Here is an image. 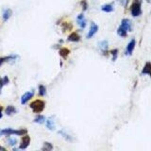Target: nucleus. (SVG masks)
Here are the masks:
<instances>
[{
    "label": "nucleus",
    "instance_id": "f257e3e1",
    "mask_svg": "<svg viewBox=\"0 0 151 151\" xmlns=\"http://www.w3.org/2000/svg\"><path fill=\"white\" fill-rule=\"evenodd\" d=\"M45 103L41 99L34 100V101L31 102L30 105V107L32 109V111L36 113H42V111L45 110Z\"/></svg>",
    "mask_w": 151,
    "mask_h": 151
},
{
    "label": "nucleus",
    "instance_id": "f03ea898",
    "mask_svg": "<svg viewBox=\"0 0 151 151\" xmlns=\"http://www.w3.org/2000/svg\"><path fill=\"white\" fill-rule=\"evenodd\" d=\"M1 134H4L7 136H10V135H18V136H23L25 134H27V129H12V128H5L1 130Z\"/></svg>",
    "mask_w": 151,
    "mask_h": 151
},
{
    "label": "nucleus",
    "instance_id": "7ed1b4c3",
    "mask_svg": "<svg viewBox=\"0 0 151 151\" xmlns=\"http://www.w3.org/2000/svg\"><path fill=\"white\" fill-rule=\"evenodd\" d=\"M141 5H142V0H134V2L132 3L131 8H130L132 16L137 17L139 15H141L142 13Z\"/></svg>",
    "mask_w": 151,
    "mask_h": 151
},
{
    "label": "nucleus",
    "instance_id": "20e7f679",
    "mask_svg": "<svg viewBox=\"0 0 151 151\" xmlns=\"http://www.w3.org/2000/svg\"><path fill=\"white\" fill-rule=\"evenodd\" d=\"M30 137L27 134H25V135H23L22 142H21V143H20L19 148L20 149H26V148H27V146H30Z\"/></svg>",
    "mask_w": 151,
    "mask_h": 151
},
{
    "label": "nucleus",
    "instance_id": "39448f33",
    "mask_svg": "<svg viewBox=\"0 0 151 151\" xmlns=\"http://www.w3.org/2000/svg\"><path fill=\"white\" fill-rule=\"evenodd\" d=\"M98 31V26L96 25L95 23H92L91 24V27H90V30H89V33L87 35V38L88 39H91L93 35H95L96 32Z\"/></svg>",
    "mask_w": 151,
    "mask_h": 151
},
{
    "label": "nucleus",
    "instance_id": "423d86ee",
    "mask_svg": "<svg viewBox=\"0 0 151 151\" xmlns=\"http://www.w3.org/2000/svg\"><path fill=\"white\" fill-rule=\"evenodd\" d=\"M33 95H34V92L33 91H31V92H27L25 95H23V96L21 97V103L23 104H26L28 100H30V98L33 97Z\"/></svg>",
    "mask_w": 151,
    "mask_h": 151
},
{
    "label": "nucleus",
    "instance_id": "0eeeda50",
    "mask_svg": "<svg viewBox=\"0 0 151 151\" xmlns=\"http://www.w3.org/2000/svg\"><path fill=\"white\" fill-rule=\"evenodd\" d=\"M121 27H123L125 30H127V31H131V30H132V27H131V22L128 19H127V18H126V19L122 20Z\"/></svg>",
    "mask_w": 151,
    "mask_h": 151
},
{
    "label": "nucleus",
    "instance_id": "6e6552de",
    "mask_svg": "<svg viewBox=\"0 0 151 151\" xmlns=\"http://www.w3.org/2000/svg\"><path fill=\"white\" fill-rule=\"evenodd\" d=\"M77 21H78V24L81 28H84L86 27V19L84 18L83 14H80L78 17H77Z\"/></svg>",
    "mask_w": 151,
    "mask_h": 151
},
{
    "label": "nucleus",
    "instance_id": "1a4fd4ad",
    "mask_svg": "<svg viewBox=\"0 0 151 151\" xmlns=\"http://www.w3.org/2000/svg\"><path fill=\"white\" fill-rule=\"evenodd\" d=\"M135 45H136V42H135L134 39L129 42V44L128 45V47H127V54L131 55L132 52H133V49L135 47Z\"/></svg>",
    "mask_w": 151,
    "mask_h": 151
},
{
    "label": "nucleus",
    "instance_id": "9d476101",
    "mask_svg": "<svg viewBox=\"0 0 151 151\" xmlns=\"http://www.w3.org/2000/svg\"><path fill=\"white\" fill-rule=\"evenodd\" d=\"M80 40V35L78 33H76V32H73V33H71L68 36V41L69 42H78Z\"/></svg>",
    "mask_w": 151,
    "mask_h": 151
},
{
    "label": "nucleus",
    "instance_id": "9b49d317",
    "mask_svg": "<svg viewBox=\"0 0 151 151\" xmlns=\"http://www.w3.org/2000/svg\"><path fill=\"white\" fill-rule=\"evenodd\" d=\"M12 15V10L10 9H7L4 12V13H3V20L6 22V21H8L10 19V17Z\"/></svg>",
    "mask_w": 151,
    "mask_h": 151
},
{
    "label": "nucleus",
    "instance_id": "f8f14e48",
    "mask_svg": "<svg viewBox=\"0 0 151 151\" xmlns=\"http://www.w3.org/2000/svg\"><path fill=\"white\" fill-rule=\"evenodd\" d=\"M5 113H6L7 115H12V114H13V113H16V109H15V108H14L13 106L10 105V106H8V107L6 108Z\"/></svg>",
    "mask_w": 151,
    "mask_h": 151
},
{
    "label": "nucleus",
    "instance_id": "ddd939ff",
    "mask_svg": "<svg viewBox=\"0 0 151 151\" xmlns=\"http://www.w3.org/2000/svg\"><path fill=\"white\" fill-rule=\"evenodd\" d=\"M46 127H47V128H49L50 130H54V129H55V124H54L52 117L48 118L47 121H46Z\"/></svg>",
    "mask_w": 151,
    "mask_h": 151
},
{
    "label": "nucleus",
    "instance_id": "4468645a",
    "mask_svg": "<svg viewBox=\"0 0 151 151\" xmlns=\"http://www.w3.org/2000/svg\"><path fill=\"white\" fill-rule=\"evenodd\" d=\"M70 54V50L68 49V48H65V47H63L60 50V55L62 57L63 59H66L67 58V56L69 55Z\"/></svg>",
    "mask_w": 151,
    "mask_h": 151
},
{
    "label": "nucleus",
    "instance_id": "2eb2a0df",
    "mask_svg": "<svg viewBox=\"0 0 151 151\" xmlns=\"http://www.w3.org/2000/svg\"><path fill=\"white\" fill-rule=\"evenodd\" d=\"M15 58H16V56H7V57H2V58H0V66H1L4 62H8V60H14Z\"/></svg>",
    "mask_w": 151,
    "mask_h": 151
},
{
    "label": "nucleus",
    "instance_id": "dca6fc26",
    "mask_svg": "<svg viewBox=\"0 0 151 151\" xmlns=\"http://www.w3.org/2000/svg\"><path fill=\"white\" fill-rule=\"evenodd\" d=\"M101 10H103V12H111L113 10V7L111 4H106V5H103Z\"/></svg>",
    "mask_w": 151,
    "mask_h": 151
},
{
    "label": "nucleus",
    "instance_id": "f3484780",
    "mask_svg": "<svg viewBox=\"0 0 151 151\" xmlns=\"http://www.w3.org/2000/svg\"><path fill=\"white\" fill-rule=\"evenodd\" d=\"M151 71V63L150 62H146L145 67H143V69L142 71V74L143 75H146V74H149Z\"/></svg>",
    "mask_w": 151,
    "mask_h": 151
},
{
    "label": "nucleus",
    "instance_id": "a211bd4d",
    "mask_svg": "<svg viewBox=\"0 0 151 151\" xmlns=\"http://www.w3.org/2000/svg\"><path fill=\"white\" fill-rule=\"evenodd\" d=\"M117 33L119 36H121V37H126L128 34V31H127V30H125L123 27L120 26V27L118 28V30H117Z\"/></svg>",
    "mask_w": 151,
    "mask_h": 151
},
{
    "label": "nucleus",
    "instance_id": "6ab92c4d",
    "mask_svg": "<svg viewBox=\"0 0 151 151\" xmlns=\"http://www.w3.org/2000/svg\"><path fill=\"white\" fill-rule=\"evenodd\" d=\"M45 121V118L44 115H38V116L34 119L35 123H38V124H43Z\"/></svg>",
    "mask_w": 151,
    "mask_h": 151
},
{
    "label": "nucleus",
    "instance_id": "aec40b11",
    "mask_svg": "<svg viewBox=\"0 0 151 151\" xmlns=\"http://www.w3.org/2000/svg\"><path fill=\"white\" fill-rule=\"evenodd\" d=\"M46 93V88L44 85H40L39 86V95L41 96H45Z\"/></svg>",
    "mask_w": 151,
    "mask_h": 151
},
{
    "label": "nucleus",
    "instance_id": "412c9836",
    "mask_svg": "<svg viewBox=\"0 0 151 151\" xmlns=\"http://www.w3.org/2000/svg\"><path fill=\"white\" fill-rule=\"evenodd\" d=\"M42 149H43V150H47V151L52 150V149H53V146H52L50 143L45 142V143H44V146H43V148H42Z\"/></svg>",
    "mask_w": 151,
    "mask_h": 151
},
{
    "label": "nucleus",
    "instance_id": "4be33fe9",
    "mask_svg": "<svg viewBox=\"0 0 151 151\" xmlns=\"http://www.w3.org/2000/svg\"><path fill=\"white\" fill-rule=\"evenodd\" d=\"M7 143H8V145L13 146L17 143V140L15 138H10H10H8V140H7Z\"/></svg>",
    "mask_w": 151,
    "mask_h": 151
},
{
    "label": "nucleus",
    "instance_id": "5701e85b",
    "mask_svg": "<svg viewBox=\"0 0 151 151\" xmlns=\"http://www.w3.org/2000/svg\"><path fill=\"white\" fill-rule=\"evenodd\" d=\"M99 46H100V48H102V49H107L108 48V42H106V41L101 42L99 44Z\"/></svg>",
    "mask_w": 151,
    "mask_h": 151
},
{
    "label": "nucleus",
    "instance_id": "b1692460",
    "mask_svg": "<svg viewBox=\"0 0 151 151\" xmlns=\"http://www.w3.org/2000/svg\"><path fill=\"white\" fill-rule=\"evenodd\" d=\"M81 6H82V10H86L88 9V3L86 0H82L81 1Z\"/></svg>",
    "mask_w": 151,
    "mask_h": 151
},
{
    "label": "nucleus",
    "instance_id": "393cba45",
    "mask_svg": "<svg viewBox=\"0 0 151 151\" xmlns=\"http://www.w3.org/2000/svg\"><path fill=\"white\" fill-rule=\"evenodd\" d=\"M111 54H113V60H115L117 58V54H118V50L117 49H114L111 51Z\"/></svg>",
    "mask_w": 151,
    "mask_h": 151
},
{
    "label": "nucleus",
    "instance_id": "a878e982",
    "mask_svg": "<svg viewBox=\"0 0 151 151\" xmlns=\"http://www.w3.org/2000/svg\"><path fill=\"white\" fill-rule=\"evenodd\" d=\"M63 26L65 27H64V30H71V28H72V26H71V25H69V24H63Z\"/></svg>",
    "mask_w": 151,
    "mask_h": 151
},
{
    "label": "nucleus",
    "instance_id": "bb28decb",
    "mask_svg": "<svg viewBox=\"0 0 151 151\" xmlns=\"http://www.w3.org/2000/svg\"><path fill=\"white\" fill-rule=\"evenodd\" d=\"M4 81H3V78H0V93H1V90H2V87L4 86Z\"/></svg>",
    "mask_w": 151,
    "mask_h": 151
},
{
    "label": "nucleus",
    "instance_id": "cd10ccee",
    "mask_svg": "<svg viewBox=\"0 0 151 151\" xmlns=\"http://www.w3.org/2000/svg\"><path fill=\"white\" fill-rule=\"evenodd\" d=\"M3 81H4V84H5V85H6V84H8L9 82H10L9 78H8V77H7V76H6V77L3 78Z\"/></svg>",
    "mask_w": 151,
    "mask_h": 151
},
{
    "label": "nucleus",
    "instance_id": "c85d7f7f",
    "mask_svg": "<svg viewBox=\"0 0 151 151\" xmlns=\"http://www.w3.org/2000/svg\"><path fill=\"white\" fill-rule=\"evenodd\" d=\"M2 111H3V108H2V107H0V118H2V116H3V114H2Z\"/></svg>",
    "mask_w": 151,
    "mask_h": 151
},
{
    "label": "nucleus",
    "instance_id": "c756f323",
    "mask_svg": "<svg viewBox=\"0 0 151 151\" xmlns=\"http://www.w3.org/2000/svg\"><path fill=\"white\" fill-rule=\"evenodd\" d=\"M0 151H6V148H5V147H2L1 146H0Z\"/></svg>",
    "mask_w": 151,
    "mask_h": 151
},
{
    "label": "nucleus",
    "instance_id": "7c9ffc66",
    "mask_svg": "<svg viewBox=\"0 0 151 151\" xmlns=\"http://www.w3.org/2000/svg\"><path fill=\"white\" fill-rule=\"evenodd\" d=\"M149 75H150V77H151V71H150V73H149Z\"/></svg>",
    "mask_w": 151,
    "mask_h": 151
},
{
    "label": "nucleus",
    "instance_id": "2f4dec72",
    "mask_svg": "<svg viewBox=\"0 0 151 151\" xmlns=\"http://www.w3.org/2000/svg\"><path fill=\"white\" fill-rule=\"evenodd\" d=\"M0 135H2V134H1V130H0Z\"/></svg>",
    "mask_w": 151,
    "mask_h": 151
},
{
    "label": "nucleus",
    "instance_id": "473e14b6",
    "mask_svg": "<svg viewBox=\"0 0 151 151\" xmlns=\"http://www.w3.org/2000/svg\"></svg>",
    "mask_w": 151,
    "mask_h": 151
}]
</instances>
